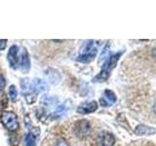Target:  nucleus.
<instances>
[{
	"label": "nucleus",
	"instance_id": "obj_1",
	"mask_svg": "<svg viewBox=\"0 0 156 146\" xmlns=\"http://www.w3.org/2000/svg\"><path fill=\"white\" fill-rule=\"evenodd\" d=\"M122 54H123V52L121 51L110 56L109 57H107V60L104 63V65H102L101 71L94 78V82H105L108 79L110 72L112 71V69H114V67L116 66Z\"/></svg>",
	"mask_w": 156,
	"mask_h": 146
},
{
	"label": "nucleus",
	"instance_id": "obj_2",
	"mask_svg": "<svg viewBox=\"0 0 156 146\" xmlns=\"http://www.w3.org/2000/svg\"><path fill=\"white\" fill-rule=\"evenodd\" d=\"M97 54L98 49L95 46L94 41H88L81 51L80 55L76 57V61L82 63H89L96 57Z\"/></svg>",
	"mask_w": 156,
	"mask_h": 146
},
{
	"label": "nucleus",
	"instance_id": "obj_3",
	"mask_svg": "<svg viewBox=\"0 0 156 146\" xmlns=\"http://www.w3.org/2000/svg\"><path fill=\"white\" fill-rule=\"evenodd\" d=\"M1 122L5 128L10 131H16L20 128L17 115L13 112H3L1 114Z\"/></svg>",
	"mask_w": 156,
	"mask_h": 146
},
{
	"label": "nucleus",
	"instance_id": "obj_4",
	"mask_svg": "<svg viewBox=\"0 0 156 146\" xmlns=\"http://www.w3.org/2000/svg\"><path fill=\"white\" fill-rule=\"evenodd\" d=\"M91 131V125L87 120H79L74 125V134L79 138L87 136Z\"/></svg>",
	"mask_w": 156,
	"mask_h": 146
},
{
	"label": "nucleus",
	"instance_id": "obj_5",
	"mask_svg": "<svg viewBox=\"0 0 156 146\" xmlns=\"http://www.w3.org/2000/svg\"><path fill=\"white\" fill-rule=\"evenodd\" d=\"M22 90H23V95L26 99L27 103H33L35 101V97L37 96V94L34 92V91L32 90L31 84L29 83V81L27 79H23L22 80Z\"/></svg>",
	"mask_w": 156,
	"mask_h": 146
},
{
	"label": "nucleus",
	"instance_id": "obj_6",
	"mask_svg": "<svg viewBox=\"0 0 156 146\" xmlns=\"http://www.w3.org/2000/svg\"><path fill=\"white\" fill-rule=\"evenodd\" d=\"M19 68L23 72H27L30 68V60H29V55L26 48H22V51L19 55Z\"/></svg>",
	"mask_w": 156,
	"mask_h": 146
},
{
	"label": "nucleus",
	"instance_id": "obj_7",
	"mask_svg": "<svg viewBox=\"0 0 156 146\" xmlns=\"http://www.w3.org/2000/svg\"><path fill=\"white\" fill-rule=\"evenodd\" d=\"M20 49L17 45H13L8 52L7 58L10 66L12 68H17L19 63V55H20Z\"/></svg>",
	"mask_w": 156,
	"mask_h": 146
},
{
	"label": "nucleus",
	"instance_id": "obj_8",
	"mask_svg": "<svg viewBox=\"0 0 156 146\" xmlns=\"http://www.w3.org/2000/svg\"><path fill=\"white\" fill-rule=\"evenodd\" d=\"M98 109V103L96 101H89V102H85L81 105L78 106L77 108V113L79 114H89L93 113Z\"/></svg>",
	"mask_w": 156,
	"mask_h": 146
},
{
	"label": "nucleus",
	"instance_id": "obj_9",
	"mask_svg": "<svg viewBox=\"0 0 156 146\" xmlns=\"http://www.w3.org/2000/svg\"><path fill=\"white\" fill-rule=\"evenodd\" d=\"M101 104L102 106H110L116 102V96L112 91L105 90V97H102L100 100Z\"/></svg>",
	"mask_w": 156,
	"mask_h": 146
},
{
	"label": "nucleus",
	"instance_id": "obj_10",
	"mask_svg": "<svg viewBox=\"0 0 156 146\" xmlns=\"http://www.w3.org/2000/svg\"><path fill=\"white\" fill-rule=\"evenodd\" d=\"M101 146H113L115 143V137L112 134L102 133L100 136Z\"/></svg>",
	"mask_w": 156,
	"mask_h": 146
},
{
	"label": "nucleus",
	"instance_id": "obj_11",
	"mask_svg": "<svg viewBox=\"0 0 156 146\" xmlns=\"http://www.w3.org/2000/svg\"><path fill=\"white\" fill-rule=\"evenodd\" d=\"M31 87H32V90L34 91L35 94L45 92L48 90L47 83L45 81L41 80V79H33V81L31 82Z\"/></svg>",
	"mask_w": 156,
	"mask_h": 146
},
{
	"label": "nucleus",
	"instance_id": "obj_12",
	"mask_svg": "<svg viewBox=\"0 0 156 146\" xmlns=\"http://www.w3.org/2000/svg\"><path fill=\"white\" fill-rule=\"evenodd\" d=\"M156 133V130L154 128H150L145 125H139L135 129V134H140V135H148V134H153Z\"/></svg>",
	"mask_w": 156,
	"mask_h": 146
},
{
	"label": "nucleus",
	"instance_id": "obj_13",
	"mask_svg": "<svg viewBox=\"0 0 156 146\" xmlns=\"http://www.w3.org/2000/svg\"><path fill=\"white\" fill-rule=\"evenodd\" d=\"M35 142H36V135L32 131H29L26 135V137H24V146H35Z\"/></svg>",
	"mask_w": 156,
	"mask_h": 146
},
{
	"label": "nucleus",
	"instance_id": "obj_14",
	"mask_svg": "<svg viewBox=\"0 0 156 146\" xmlns=\"http://www.w3.org/2000/svg\"><path fill=\"white\" fill-rule=\"evenodd\" d=\"M66 112V106L65 103L58 105L57 107V109L54 111V113H53V119H58V118H61V117L63 114H65Z\"/></svg>",
	"mask_w": 156,
	"mask_h": 146
},
{
	"label": "nucleus",
	"instance_id": "obj_15",
	"mask_svg": "<svg viewBox=\"0 0 156 146\" xmlns=\"http://www.w3.org/2000/svg\"><path fill=\"white\" fill-rule=\"evenodd\" d=\"M46 76H47V78L49 79V81H50L51 83H53V84H57V83L60 81V79H61L60 74H58L57 71L55 72V74L52 75V69H49L47 71Z\"/></svg>",
	"mask_w": 156,
	"mask_h": 146
},
{
	"label": "nucleus",
	"instance_id": "obj_16",
	"mask_svg": "<svg viewBox=\"0 0 156 146\" xmlns=\"http://www.w3.org/2000/svg\"><path fill=\"white\" fill-rule=\"evenodd\" d=\"M57 101V99L53 96H44L41 99V103H44L46 106H50L54 104Z\"/></svg>",
	"mask_w": 156,
	"mask_h": 146
},
{
	"label": "nucleus",
	"instance_id": "obj_17",
	"mask_svg": "<svg viewBox=\"0 0 156 146\" xmlns=\"http://www.w3.org/2000/svg\"><path fill=\"white\" fill-rule=\"evenodd\" d=\"M17 96H18L17 88L15 87L14 85L10 86V88H9V97H10V99H11L12 101H16L17 100Z\"/></svg>",
	"mask_w": 156,
	"mask_h": 146
},
{
	"label": "nucleus",
	"instance_id": "obj_18",
	"mask_svg": "<svg viewBox=\"0 0 156 146\" xmlns=\"http://www.w3.org/2000/svg\"><path fill=\"white\" fill-rule=\"evenodd\" d=\"M5 85H6V80L2 75H0V92L5 88Z\"/></svg>",
	"mask_w": 156,
	"mask_h": 146
},
{
	"label": "nucleus",
	"instance_id": "obj_19",
	"mask_svg": "<svg viewBox=\"0 0 156 146\" xmlns=\"http://www.w3.org/2000/svg\"><path fill=\"white\" fill-rule=\"evenodd\" d=\"M7 46V40L5 39H0V51H3Z\"/></svg>",
	"mask_w": 156,
	"mask_h": 146
},
{
	"label": "nucleus",
	"instance_id": "obj_20",
	"mask_svg": "<svg viewBox=\"0 0 156 146\" xmlns=\"http://www.w3.org/2000/svg\"><path fill=\"white\" fill-rule=\"evenodd\" d=\"M107 53H108V45L105 46V49H104V51H102V54L101 55V61L105 60V57L107 56Z\"/></svg>",
	"mask_w": 156,
	"mask_h": 146
},
{
	"label": "nucleus",
	"instance_id": "obj_21",
	"mask_svg": "<svg viewBox=\"0 0 156 146\" xmlns=\"http://www.w3.org/2000/svg\"><path fill=\"white\" fill-rule=\"evenodd\" d=\"M56 146H68V144L65 139L61 138L58 140V142L56 143Z\"/></svg>",
	"mask_w": 156,
	"mask_h": 146
},
{
	"label": "nucleus",
	"instance_id": "obj_22",
	"mask_svg": "<svg viewBox=\"0 0 156 146\" xmlns=\"http://www.w3.org/2000/svg\"><path fill=\"white\" fill-rule=\"evenodd\" d=\"M151 56H152L153 60L156 61V46L152 49V52H151Z\"/></svg>",
	"mask_w": 156,
	"mask_h": 146
},
{
	"label": "nucleus",
	"instance_id": "obj_23",
	"mask_svg": "<svg viewBox=\"0 0 156 146\" xmlns=\"http://www.w3.org/2000/svg\"><path fill=\"white\" fill-rule=\"evenodd\" d=\"M154 111H155V113H156V101H155V103H154Z\"/></svg>",
	"mask_w": 156,
	"mask_h": 146
}]
</instances>
